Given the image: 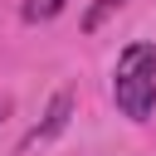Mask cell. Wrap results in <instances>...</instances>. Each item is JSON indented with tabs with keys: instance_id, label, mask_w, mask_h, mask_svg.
<instances>
[{
	"instance_id": "cell-1",
	"label": "cell",
	"mask_w": 156,
	"mask_h": 156,
	"mask_svg": "<svg viewBox=\"0 0 156 156\" xmlns=\"http://www.w3.org/2000/svg\"><path fill=\"white\" fill-rule=\"evenodd\" d=\"M112 102L127 122H151V112H156V44L151 39H132L117 54Z\"/></svg>"
},
{
	"instance_id": "cell-2",
	"label": "cell",
	"mask_w": 156,
	"mask_h": 156,
	"mask_svg": "<svg viewBox=\"0 0 156 156\" xmlns=\"http://www.w3.org/2000/svg\"><path fill=\"white\" fill-rule=\"evenodd\" d=\"M68 117H73V93L63 88V93H54V102H49V112H44V122H39V132H34V141L58 136V132L68 127Z\"/></svg>"
},
{
	"instance_id": "cell-3",
	"label": "cell",
	"mask_w": 156,
	"mask_h": 156,
	"mask_svg": "<svg viewBox=\"0 0 156 156\" xmlns=\"http://www.w3.org/2000/svg\"><path fill=\"white\" fill-rule=\"evenodd\" d=\"M63 10H68V0H24V10H20V15H24L29 24H44V20L63 15Z\"/></svg>"
},
{
	"instance_id": "cell-4",
	"label": "cell",
	"mask_w": 156,
	"mask_h": 156,
	"mask_svg": "<svg viewBox=\"0 0 156 156\" xmlns=\"http://www.w3.org/2000/svg\"><path fill=\"white\" fill-rule=\"evenodd\" d=\"M117 5H122V0H93V10H88V20H83V29H98V24H102Z\"/></svg>"
},
{
	"instance_id": "cell-5",
	"label": "cell",
	"mask_w": 156,
	"mask_h": 156,
	"mask_svg": "<svg viewBox=\"0 0 156 156\" xmlns=\"http://www.w3.org/2000/svg\"><path fill=\"white\" fill-rule=\"evenodd\" d=\"M10 107H15V102H10V98H5V93H0V122H5V117H10Z\"/></svg>"
}]
</instances>
